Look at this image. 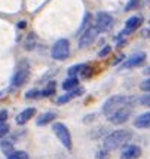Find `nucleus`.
I'll return each mask as SVG.
<instances>
[{
  "label": "nucleus",
  "instance_id": "f257e3e1",
  "mask_svg": "<svg viewBox=\"0 0 150 159\" xmlns=\"http://www.w3.org/2000/svg\"><path fill=\"white\" fill-rule=\"evenodd\" d=\"M131 140V132L126 129H117V131L110 132L109 135L104 139L102 146L104 149L110 152V150H116L119 147H122L123 144H126Z\"/></svg>",
  "mask_w": 150,
  "mask_h": 159
},
{
  "label": "nucleus",
  "instance_id": "f03ea898",
  "mask_svg": "<svg viewBox=\"0 0 150 159\" xmlns=\"http://www.w3.org/2000/svg\"><path fill=\"white\" fill-rule=\"evenodd\" d=\"M131 101L132 98L131 97H125V95H115V97H110L104 106H102V113L106 116H110L111 113H115L116 110L122 109V107H131Z\"/></svg>",
  "mask_w": 150,
  "mask_h": 159
},
{
  "label": "nucleus",
  "instance_id": "7ed1b4c3",
  "mask_svg": "<svg viewBox=\"0 0 150 159\" xmlns=\"http://www.w3.org/2000/svg\"><path fill=\"white\" fill-rule=\"evenodd\" d=\"M52 131L57 135V139L61 141V144L67 150H71V147H73V144H71V135H70V131H68L67 126L64 124H61V122H55L52 125Z\"/></svg>",
  "mask_w": 150,
  "mask_h": 159
},
{
  "label": "nucleus",
  "instance_id": "20e7f679",
  "mask_svg": "<svg viewBox=\"0 0 150 159\" xmlns=\"http://www.w3.org/2000/svg\"><path fill=\"white\" fill-rule=\"evenodd\" d=\"M68 54H70V42L67 39H60V40L55 42L54 46H52V52H51L54 60L62 61L68 57Z\"/></svg>",
  "mask_w": 150,
  "mask_h": 159
},
{
  "label": "nucleus",
  "instance_id": "39448f33",
  "mask_svg": "<svg viewBox=\"0 0 150 159\" xmlns=\"http://www.w3.org/2000/svg\"><path fill=\"white\" fill-rule=\"evenodd\" d=\"M113 24H115V20L113 16L106 12H98L95 18V27L98 30V33H107L113 28Z\"/></svg>",
  "mask_w": 150,
  "mask_h": 159
},
{
  "label": "nucleus",
  "instance_id": "423d86ee",
  "mask_svg": "<svg viewBox=\"0 0 150 159\" xmlns=\"http://www.w3.org/2000/svg\"><path fill=\"white\" fill-rule=\"evenodd\" d=\"M131 111L132 110H131L130 106H128V107H122V109L116 110L115 113H111L110 116H107V119H109V122H111V124H115V125L125 124V122L130 119Z\"/></svg>",
  "mask_w": 150,
  "mask_h": 159
},
{
  "label": "nucleus",
  "instance_id": "0eeeda50",
  "mask_svg": "<svg viewBox=\"0 0 150 159\" xmlns=\"http://www.w3.org/2000/svg\"><path fill=\"white\" fill-rule=\"evenodd\" d=\"M98 36V30L97 27H89L85 33L80 34V39H79V48H88L91 43H94V40Z\"/></svg>",
  "mask_w": 150,
  "mask_h": 159
},
{
  "label": "nucleus",
  "instance_id": "6e6552de",
  "mask_svg": "<svg viewBox=\"0 0 150 159\" xmlns=\"http://www.w3.org/2000/svg\"><path fill=\"white\" fill-rule=\"evenodd\" d=\"M140 156H141V149L135 144H126L120 153V159H138Z\"/></svg>",
  "mask_w": 150,
  "mask_h": 159
},
{
  "label": "nucleus",
  "instance_id": "1a4fd4ad",
  "mask_svg": "<svg viewBox=\"0 0 150 159\" xmlns=\"http://www.w3.org/2000/svg\"><path fill=\"white\" fill-rule=\"evenodd\" d=\"M144 61H146V54L144 52H138V54H134L128 60L123 61L122 69H132V67H137V66L143 64Z\"/></svg>",
  "mask_w": 150,
  "mask_h": 159
},
{
  "label": "nucleus",
  "instance_id": "9d476101",
  "mask_svg": "<svg viewBox=\"0 0 150 159\" xmlns=\"http://www.w3.org/2000/svg\"><path fill=\"white\" fill-rule=\"evenodd\" d=\"M28 75H30L28 67H21V69L15 73L14 79H12V85H14V86H21V85H24V83L27 82Z\"/></svg>",
  "mask_w": 150,
  "mask_h": 159
},
{
  "label": "nucleus",
  "instance_id": "9b49d317",
  "mask_svg": "<svg viewBox=\"0 0 150 159\" xmlns=\"http://www.w3.org/2000/svg\"><path fill=\"white\" fill-rule=\"evenodd\" d=\"M143 22V18L141 16H131L130 20H126V24H125V30H123V34H130L134 30L141 25Z\"/></svg>",
  "mask_w": 150,
  "mask_h": 159
},
{
  "label": "nucleus",
  "instance_id": "f8f14e48",
  "mask_svg": "<svg viewBox=\"0 0 150 159\" xmlns=\"http://www.w3.org/2000/svg\"><path fill=\"white\" fill-rule=\"evenodd\" d=\"M33 115H36V109H34V107H30V109H25V110L21 111L15 120H16L18 125H25L30 119L33 118Z\"/></svg>",
  "mask_w": 150,
  "mask_h": 159
},
{
  "label": "nucleus",
  "instance_id": "ddd939ff",
  "mask_svg": "<svg viewBox=\"0 0 150 159\" xmlns=\"http://www.w3.org/2000/svg\"><path fill=\"white\" fill-rule=\"evenodd\" d=\"M83 88H76V89H73V91H67L62 97H60L58 98V104H66V103H68L71 98H75V97H79V95H82L83 94Z\"/></svg>",
  "mask_w": 150,
  "mask_h": 159
},
{
  "label": "nucleus",
  "instance_id": "4468645a",
  "mask_svg": "<svg viewBox=\"0 0 150 159\" xmlns=\"http://www.w3.org/2000/svg\"><path fill=\"white\" fill-rule=\"evenodd\" d=\"M137 128L140 129H146V128H150V111H146V113H141L138 118L135 119L134 122Z\"/></svg>",
  "mask_w": 150,
  "mask_h": 159
},
{
  "label": "nucleus",
  "instance_id": "2eb2a0df",
  "mask_svg": "<svg viewBox=\"0 0 150 159\" xmlns=\"http://www.w3.org/2000/svg\"><path fill=\"white\" fill-rule=\"evenodd\" d=\"M55 113H52V111H48V113H45V115H42L40 118L36 120V124H37V126H45V125L51 124L52 120L55 119Z\"/></svg>",
  "mask_w": 150,
  "mask_h": 159
},
{
  "label": "nucleus",
  "instance_id": "dca6fc26",
  "mask_svg": "<svg viewBox=\"0 0 150 159\" xmlns=\"http://www.w3.org/2000/svg\"><path fill=\"white\" fill-rule=\"evenodd\" d=\"M77 85H79V79L77 77H73V76H70L68 79H66L64 80V83H62V89L66 91H73L77 88Z\"/></svg>",
  "mask_w": 150,
  "mask_h": 159
},
{
  "label": "nucleus",
  "instance_id": "f3484780",
  "mask_svg": "<svg viewBox=\"0 0 150 159\" xmlns=\"http://www.w3.org/2000/svg\"><path fill=\"white\" fill-rule=\"evenodd\" d=\"M85 64H79V66H73V67H70L68 69V76H73V77H76V76H79V75H82V71L85 70Z\"/></svg>",
  "mask_w": 150,
  "mask_h": 159
},
{
  "label": "nucleus",
  "instance_id": "a211bd4d",
  "mask_svg": "<svg viewBox=\"0 0 150 159\" xmlns=\"http://www.w3.org/2000/svg\"><path fill=\"white\" fill-rule=\"evenodd\" d=\"M0 149H2V152L5 153L6 156H9L11 153H14V144H12V141H3L0 144Z\"/></svg>",
  "mask_w": 150,
  "mask_h": 159
},
{
  "label": "nucleus",
  "instance_id": "6ab92c4d",
  "mask_svg": "<svg viewBox=\"0 0 150 159\" xmlns=\"http://www.w3.org/2000/svg\"><path fill=\"white\" fill-rule=\"evenodd\" d=\"M89 27H91V15L86 14V15H85V18H83L82 25H80L79 31H77V34H82V33H85V31H86Z\"/></svg>",
  "mask_w": 150,
  "mask_h": 159
},
{
  "label": "nucleus",
  "instance_id": "aec40b11",
  "mask_svg": "<svg viewBox=\"0 0 150 159\" xmlns=\"http://www.w3.org/2000/svg\"><path fill=\"white\" fill-rule=\"evenodd\" d=\"M7 159H28V153L24 152V150H18V152L11 153Z\"/></svg>",
  "mask_w": 150,
  "mask_h": 159
},
{
  "label": "nucleus",
  "instance_id": "412c9836",
  "mask_svg": "<svg viewBox=\"0 0 150 159\" xmlns=\"http://www.w3.org/2000/svg\"><path fill=\"white\" fill-rule=\"evenodd\" d=\"M55 86H57V85H55V82H51L48 86H46V88L40 92V95H43V97H49V95H52V94L55 92Z\"/></svg>",
  "mask_w": 150,
  "mask_h": 159
},
{
  "label": "nucleus",
  "instance_id": "4be33fe9",
  "mask_svg": "<svg viewBox=\"0 0 150 159\" xmlns=\"http://www.w3.org/2000/svg\"><path fill=\"white\" fill-rule=\"evenodd\" d=\"M138 3H140V0H130L128 3H126V6H125V11H132V9H135L138 6Z\"/></svg>",
  "mask_w": 150,
  "mask_h": 159
},
{
  "label": "nucleus",
  "instance_id": "5701e85b",
  "mask_svg": "<svg viewBox=\"0 0 150 159\" xmlns=\"http://www.w3.org/2000/svg\"><path fill=\"white\" fill-rule=\"evenodd\" d=\"M140 103L143 104V106H146V107H150V92L143 95V97H140Z\"/></svg>",
  "mask_w": 150,
  "mask_h": 159
},
{
  "label": "nucleus",
  "instance_id": "b1692460",
  "mask_svg": "<svg viewBox=\"0 0 150 159\" xmlns=\"http://www.w3.org/2000/svg\"><path fill=\"white\" fill-rule=\"evenodd\" d=\"M7 132H9V125H6L5 122H3V124H0V139H2V137H5Z\"/></svg>",
  "mask_w": 150,
  "mask_h": 159
},
{
  "label": "nucleus",
  "instance_id": "393cba45",
  "mask_svg": "<svg viewBox=\"0 0 150 159\" xmlns=\"http://www.w3.org/2000/svg\"><path fill=\"white\" fill-rule=\"evenodd\" d=\"M110 52H111V48H110V46H104V48L98 52V57H100V58H102V57H107Z\"/></svg>",
  "mask_w": 150,
  "mask_h": 159
},
{
  "label": "nucleus",
  "instance_id": "a878e982",
  "mask_svg": "<svg viewBox=\"0 0 150 159\" xmlns=\"http://www.w3.org/2000/svg\"><path fill=\"white\" fill-rule=\"evenodd\" d=\"M34 40H36V39H34V36H28V40H27V45H25V48L28 49V51H30V49H33L34 48Z\"/></svg>",
  "mask_w": 150,
  "mask_h": 159
},
{
  "label": "nucleus",
  "instance_id": "bb28decb",
  "mask_svg": "<svg viewBox=\"0 0 150 159\" xmlns=\"http://www.w3.org/2000/svg\"><path fill=\"white\" fill-rule=\"evenodd\" d=\"M39 95H40V92L37 89H31L25 94V98H34V97H39Z\"/></svg>",
  "mask_w": 150,
  "mask_h": 159
},
{
  "label": "nucleus",
  "instance_id": "cd10ccee",
  "mask_svg": "<svg viewBox=\"0 0 150 159\" xmlns=\"http://www.w3.org/2000/svg\"><path fill=\"white\" fill-rule=\"evenodd\" d=\"M140 88L143 91H147V92H150V79H146L141 85H140Z\"/></svg>",
  "mask_w": 150,
  "mask_h": 159
},
{
  "label": "nucleus",
  "instance_id": "c85d7f7f",
  "mask_svg": "<svg viewBox=\"0 0 150 159\" xmlns=\"http://www.w3.org/2000/svg\"><path fill=\"white\" fill-rule=\"evenodd\" d=\"M97 159H107V150L104 149V150H100V152L97 153Z\"/></svg>",
  "mask_w": 150,
  "mask_h": 159
},
{
  "label": "nucleus",
  "instance_id": "c756f323",
  "mask_svg": "<svg viewBox=\"0 0 150 159\" xmlns=\"http://www.w3.org/2000/svg\"><path fill=\"white\" fill-rule=\"evenodd\" d=\"M7 119V111L6 110H0V124H3Z\"/></svg>",
  "mask_w": 150,
  "mask_h": 159
},
{
  "label": "nucleus",
  "instance_id": "7c9ffc66",
  "mask_svg": "<svg viewBox=\"0 0 150 159\" xmlns=\"http://www.w3.org/2000/svg\"><path fill=\"white\" fill-rule=\"evenodd\" d=\"M25 27V22L22 21V22H18V28H24Z\"/></svg>",
  "mask_w": 150,
  "mask_h": 159
},
{
  "label": "nucleus",
  "instance_id": "2f4dec72",
  "mask_svg": "<svg viewBox=\"0 0 150 159\" xmlns=\"http://www.w3.org/2000/svg\"><path fill=\"white\" fill-rule=\"evenodd\" d=\"M144 75H150V67H147V69H144Z\"/></svg>",
  "mask_w": 150,
  "mask_h": 159
}]
</instances>
